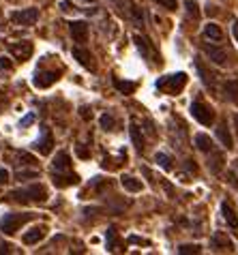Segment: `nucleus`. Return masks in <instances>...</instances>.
<instances>
[{
  "instance_id": "nucleus-1",
  "label": "nucleus",
  "mask_w": 238,
  "mask_h": 255,
  "mask_svg": "<svg viewBox=\"0 0 238 255\" xmlns=\"http://www.w3.org/2000/svg\"><path fill=\"white\" fill-rule=\"evenodd\" d=\"M34 215L32 212H11V215H4L2 221H0V232L6 234V236H13L24 223L32 221Z\"/></svg>"
},
{
  "instance_id": "nucleus-2",
  "label": "nucleus",
  "mask_w": 238,
  "mask_h": 255,
  "mask_svg": "<svg viewBox=\"0 0 238 255\" xmlns=\"http://www.w3.org/2000/svg\"><path fill=\"white\" fill-rule=\"evenodd\" d=\"M9 197L11 200H15V202H45L47 200V191H45L43 185H30L28 189L11 191Z\"/></svg>"
},
{
  "instance_id": "nucleus-3",
  "label": "nucleus",
  "mask_w": 238,
  "mask_h": 255,
  "mask_svg": "<svg viewBox=\"0 0 238 255\" xmlns=\"http://www.w3.org/2000/svg\"><path fill=\"white\" fill-rule=\"evenodd\" d=\"M187 86V73H174V75H165L157 82V88L165 95H178L180 90Z\"/></svg>"
},
{
  "instance_id": "nucleus-4",
  "label": "nucleus",
  "mask_w": 238,
  "mask_h": 255,
  "mask_svg": "<svg viewBox=\"0 0 238 255\" xmlns=\"http://www.w3.org/2000/svg\"><path fill=\"white\" fill-rule=\"evenodd\" d=\"M191 116L198 120L200 125H204V127H211L215 123V110L211 108V105H206V103H202V101H195L191 103Z\"/></svg>"
},
{
  "instance_id": "nucleus-5",
  "label": "nucleus",
  "mask_w": 238,
  "mask_h": 255,
  "mask_svg": "<svg viewBox=\"0 0 238 255\" xmlns=\"http://www.w3.org/2000/svg\"><path fill=\"white\" fill-rule=\"evenodd\" d=\"M133 41H135L139 54H142L144 58H148V60L155 62V65H159V62H161V56H159V52L155 49V45L150 43V39L142 37V34H135V37H133Z\"/></svg>"
},
{
  "instance_id": "nucleus-6",
  "label": "nucleus",
  "mask_w": 238,
  "mask_h": 255,
  "mask_svg": "<svg viewBox=\"0 0 238 255\" xmlns=\"http://www.w3.org/2000/svg\"><path fill=\"white\" fill-rule=\"evenodd\" d=\"M37 19H39V9H34V6L11 13V22H15L19 26H34L37 24Z\"/></svg>"
},
{
  "instance_id": "nucleus-7",
  "label": "nucleus",
  "mask_w": 238,
  "mask_h": 255,
  "mask_svg": "<svg viewBox=\"0 0 238 255\" xmlns=\"http://www.w3.org/2000/svg\"><path fill=\"white\" fill-rule=\"evenodd\" d=\"M202 49H204V54L211 58V62H215V65H219V67L228 65V52H226V49H221L217 45H204Z\"/></svg>"
},
{
  "instance_id": "nucleus-8",
  "label": "nucleus",
  "mask_w": 238,
  "mask_h": 255,
  "mask_svg": "<svg viewBox=\"0 0 238 255\" xmlns=\"http://www.w3.org/2000/svg\"><path fill=\"white\" fill-rule=\"evenodd\" d=\"M34 150H37L39 154H50L52 152V146H54V137H52V131L50 129H43V133H41V137L34 141Z\"/></svg>"
},
{
  "instance_id": "nucleus-9",
  "label": "nucleus",
  "mask_w": 238,
  "mask_h": 255,
  "mask_svg": "<svg viewBox=\"0 0 238 255\" xmlns=\"http://www.w3.org/2000/svg\"><path fill=\"white\" fill-rule=\"evenodd\" d=\"M69 32L75 43H86L88 41V24L86 22H71L69 24Z\"/></svg>"
},
{
  "instance_id": "nucleus-10",
  "label": "nucleus",
  "mask_w": 238,
  "mask_h": 255,
  "mask_svg": "<svg viewBox=\"0 0 238 255\" xmlns=\"http://www.w3.org/2000/svg\"><path fill=\"white\" fill-rule=\"evenodd\" d=\"M9 52L15 56L17 60H28L32 56V43L28 41H19V43H11L9 45Z\"/></svg>"
},
{
  "instance_id": "nucleus-11",
  "label": "nucleus",
  "mask_w": 238,
  "mask_h": 255,
  "mask_svg": "<svg viewBox=\"0 0 238 255\" xmlns=\"http://www.w3.org/2000/svg\"><path fill=\"white\" fill-rule=\"evenodd\" d=\"M56 82H58V73H56V71H41V73H37L32 80V84L37 88H50Z\"/></svg>"
},
{
  "instance_id": "nucleus-12",
  "label": "nucleus",
  "mask_w": 238,
  "mask_h": 255,
  "mask_svg": "<svg viewBox=\"0 0 238 255\" xmlns=\"http://www.w3.org/2000/svg\"><path fill=\"white\" fill-rule=\"evenodd\" d=\"M71 54H73V58L78 60L84 69L95 71V60H93V54H90L88 49H84V47H73V49H71Z\"/></svg>"
},
{
  "instance_id": "nucleus-13",
  "label": "nucleus",
  "mask_w": 238,
  "mask_h": 255,
  "mask_svg": "<svg viewBox=\"0 0 238 255\" xmlns=\"http://www.w3.org/2000/svg\"><path fill=\"white\" fill-rule=\"evenodd\" d=\"M211 243H213L215 249H221V251H232V249H234L232 240H230L223 232H215V236H213Z\"/></svg>"
},
{
  "instance_id": "nucleus-14",
  "label": "nucleus",
  "mask_w": 238,
  "mask_h": 255,
  "mask_svg": "<svg viewBox=\"0 0 238 255\" xmlns=\"http://www.w3.org/2000/svg\"><path fill=\"white\" fill-rule=\"evenodd\" d=\"M54 169L56 172H69V167H71V157H69V152H58L54 157Z\"/></svg>"
},
{
  "instance_id": "nucleus-15",
  "label": "nucleus",
  "mask_w": 238,
  "mask_h": 255,
  "mask_svg": "<svg viewBox=\"0 0 238 255\" xmlns=\"http://www.w3.org/2000/svg\"><path fill=\"white\" fill-rule=\"evenodd\" d=\"M223 97L238 105V80H230L223 84Z\"/></svg>"
},
{
  "instance_id": "nucleus-16",
  "label": "nucleus",
  "mask_w": 238,
  "mask_h": 255,
  "mask_svg": "<svg viewBox=\"0 0 238 255\" xmlns=\"http://www.w3.org/2000/svg\"><path fill=\"white\" fill-rule=\"evenodd\" d=\"M204 39H206V41H221V39H223V30H221V28L217 26L215 22L206 24V26H204Z\"/></svg>"
},
{
  "instance_id": "nucleus-17",
  "label": "nucleus",
  "mask_w": 238,
  "mask_h": 255,
  "mask_svg": "<svg viewBox=\"0 0 238 255\" xmlns=\"http://www.w3.org/2000/svg\"><path fill=\"white\" fill-rule=\"evenodd\" d=\"M78 180H80V178H78L75 174H65V176L58 174V172L54 174V185L60 187V189H62V187H71V185H75Z\"/></svg>"
},
{
  "instance_id": "nucleus-18",
  "label": "nucleus",
  "mask_w": 238,
  "mask_h": 255,
  "mask_svg": "<svg viewBox=\"0 0 238 255\" xmlns=\"http://www.w3.org/2000/svg\"><path fill=\"white\" fill-rule=\"evenodd\" d=\"M221 212H223V219L228 221L230 228L238 230V217H236V212L232 210V206H230L228 202H223V204H221Z\"/></svg>"
},
{
  "instance_id": "nucleus-19",
  "label": "nucleus",
  "mask_w": 238,
  "mask_h": 255,
  "mask_svg": "<svg viewBox=\"0 0 238 255\" xmlns=\"http://www.w3.org/2000/svg\"><path fill=\"white\" fill-rule=\"evenodd\" d=\"M195 146H198V150H202V152H211V150H215L213 139L208 137L206 133H198V135H195Z\"/></svg>"
},
{
  "instance_id": "nucleus-20",
  "label": "nucleus",
  "mask_w": 238,
  "mask_h": 255,
  "mask_svg": "<svg viewBox=\"0 0 238 255\" xmlns=\"http://www.w3.org/2000/svg\"><path fill=\"white\" fill-rule=\"evenodd\" d=\"M45 238V228H32L30 232L24 234V243L26 245H37L39 240Z\"/></svg>"
},
{
  "instance_id": "nucleus-21",
  "label": "nucleus",
  "mask_w": 238,
  "mask_h": 255,
  "mask_svg": "<svg viewBox=\"0 0 238 255\" xmlns=\"http://www.w3.org/2000/svg\"><path fill=\"white\" fill-rule=\"evenodd\" d=\"M217 137L221 139V144L226 146L228 150L234 146V139H232V135H230V131H228V125H226V123H221L219 127H217Z\"/></svg>"
},
{
  "instance_id": "nucleus-22",
  "label": "nucleus",
  "mask_w": 238,
  "mask_h": 255,
  "mask_svg": "<svg viewBox=\"0 0 238 255\" xmlns=\"http://www.w3.org/2000/svg\"><path fill=\"white\" fill-rule=\"evenodd\" d=\"M129 131H131L133 146H135L137 150L142 152V150H144V135H142V131H139V127H137V125H131V127H129Z\"/></svg>"
},
{
  "instance_id": "nucleus-23",
  "label": "nucleus",
  "mask_w": 238,
  "mask_h": 255,
  "mask_svg": "<svg viewBox=\"0 0 238 255\" xmlns=\"http://www.w3.org/2000/svg\"><path fill=\"white\" fill-rule=\"evenodd\" d=\"M120 182H122V187H124V189L131 191V193H137V191H142V182L135 180L133 176H122Z\"/></svg>"
},
{
  "instance_id": "nucleus-24",
  "label": "nucleus",
  "mask_w": 238,
  "mask_h": 255,
  "mask_svg": "<svg viewBox=\"0 0 238 255\" xmlns=\"http://www.w3.org/2000/svg\"><path fill=\"white\" fill-rule=\"evenodd\" d=\"M198 71H200V75H202V82H204V84H206V86L211 88V90H215V77H217V75L208 73L206 67L202 65V62H198Z\"/></svg>"
},
{
  "instance_id": "nucleus-25",
  "label": "nucleus",
  "mask_w": 238,
  "mask_h": 255,
  "mask_svg": "<svg viewBox=\"0 0 238 255\" xmlns=\"http://www.w3.org/2000/svg\"><path fill=\"white\" fill-rule=\"evenodd\" d=\"M114 86L120 90L122 95H133L135 93V88H137V84L135 82H122V80H114Z\"/></svg>"
},
{
  "instance_id": "nucleus-26",
  "label": "nucleus",
  "mask_w": 238,
  "mask_h": 255,
  "mask_svg": "<svg viewBox=\"0 0 238 255\" xmlns=\"http://www.w3.org/2000/svg\"><path fill=\"white\" fill-rule=\"evenodd\" d=\"M155 161L159 163L161 167L165 169V172H170V169L174 167V165H172V163H174V161H172V157H167L165 152H157V154H155Z\"/></svg>"
},
{
  "instance_id": "nucleus-27",
  "label": "nucleus",
  "mask_w": 238,
  "mask_h": 255,
  "mask_svg": "<svg viewBox=\"0 0 238 255\" xmlns=\"http://www.w3.org/2000/svg\"><path fill=\"white\" fill-rule=\"evenodd\" d=\"M211 154H213V159L208 161V167H211L213 172L217 174L221 169V165H223V154L221 152H215V150H211Z\"/></svg>"
},
{
  "instance_id": "nucleus-28",
  "label": "nucleus",
  "mask_w": 238,
  "mask_h": 255,
  "mask_svg": "<svg viewBox=\"0 0 238 255\" xmlns=\"http://www.w3.org/2000/svg\"><path fill=\"white\" fill-rule=\"evenodd\" d=\"M129 13H131V17L135 19L137 24H142V26H144V11L139 9L135 2H129Z\"/></svg>"
},
{
  "instance_id": "nucleus-29",
  "label": "nucleus",
  "mask_w": 238,
  "mask_h": 255,
  "mask_svg": "<svg viewBox=\"0 0 238 255\" xmlns=\"http://www.w3.org/2000/svg\"><path fill=\"white\" fill-rule=\"evenodd\" d=\"M108 249L110 251H118V236H116V230L114 228H110L108 230Z\"/></svg>"
},
{
  "instance_id": "nucleus-30",
  "label": "nucleus",
  "mask_w": 238,
  "mask_h": 255,
  "mask_svg": "<svg viewBox=\"0 0 238 255\" xmlns=\"http://www.w3.org/2000/svg\"><path fill=\"white\" fill-rule=\"evenodd\" d=\"M101 129H106V131H114L116 129V120L112 114H103L101 116Z\"/></svg>"
},
{
  "instance_id": "nucleus-31",
  "label": "nucleus",
  "mask_w": 238,
  "mask_h": 255,
  "mask_svg": "<svg viewBox=\"0 0 238 255\" xmlns=\"http://www.w3.org/2000/svg\"><path fill=\"white\" fill-rule=\"evenodd\" d=\"M202 247L200 245H180L178 247V253L180 255H189V253H200Z\"/></svg>"
},
{
  "instance_id": "nucleus-32",
  "label": "nucleus",
  "mask_w": 238,
  "mask_h": 255,
  "mask_svg": "<svg viewBox=\"0 0 238 255\" xmlns=\"http://www.w3.org/2000/svg\"><path fill=\"white\" fill-rule=\"evenodd\" d=\"M185 6H187V13H189V15H193V19H198V17H200L198 2H195V0H185Z\"/></svg>"
},
{
  "instance_id": "nucleus-33",
  "label": "nucleus",
  "mask_w": 238,
  "mask_h": 255,
  "mask_svg": "<svg viewBox=\"0 0 238 255\" xmlns=\"http://www.w3.org/2000/svg\"><path fill=\"white\" fill-rule=\"evenodd\" d=\"M159 6H163V9H170V11H176V0H155Z\"/></svg>"
},
{
  "instance_id": "nucleus-34",
  "label": "nucleus",
  "mask_w": 238,
  "mask_h": 255,
  "mask_svg": "<svg viewBox=\"0 0 238 255\" xmlns=\"http://www.w3.org/2000/svg\"><path fill=\"white\" fill-rule=\"evenodd\" d=\"M15 178H17V180H26V178H39V172H17Z\"/></svg>"
},
{
  "instance_id": "nucleus-35",
  "label": "nucleus",
  "mask_w": 238,
  "mask_h": 255,
  "mask_svg": "<svg viewBox=\"0 0 238 255\" xmlns=\"http://www.w3.org/2000/svg\"><path fill=\"white\" fill-rule=\"evenodd\" d=\"M0 69L11 71V69H13V62H11V58H6V56H0Z\"/></svg>"
},
{
  "instance_id": "nucleus-36",
  "label": "nucleus",
  "mask_w": 238,
  "mask_h": 255,
  "mask_svg": "<svg viewBox=\"0 0 238 255\" xmlns=\"http://www.w3.org/2000/svg\"><path fill=\"white\" fill-rule=\"evenodd\" d=\"M34 123V114H26L22 118V123H19V127H28V125H32Z\"/></svg>"
},
{
  "instance_id": "nucleus-37",
  "label": "nucleus",
  "mask_w": 238,
  "mask_h": 255,
  "mask_svg": "<svg viewBox=\"0 0 238 255\" xmlns=\"http://www.w3.org/2000/svg\"><path fill=\"white\" fill-rule=\"evenodd\" d=\"M9 182V172L4 167H0V185H6Z\"/></svg>"
},
{
  "instance_id": "nucleus-38",
  "label": "nucleus",
  "mask_w": 238,
  "mask_h": 255,
  "mask_svg": "<svg viewBox=\"0 0 238 255\" xmlns=\"http://www.w3.org/2000/svg\"><path fill=\"white\" fill-rule=\"evenodd\" d=\"M75 150H78V154H80V157H82V159H88V157H90V154H88V150H86V148H84L82 144H80L78 148H75Z\"/></svg>"
},
{
  "instance_id": "nucleus-39",
  "label": "nucleus",
  "mask_w": 238,
  "mask_h": 255,
  "mask_svg": "<svg viewBox=\"0 0 238 255\" xmlns=\"http://www.w3.org/2000/svg\"><path fill=\"white\" fill-rule=\"evenodd\" d=\"M129 243H137V245H150L148 240H144V238H137V236H131V238H129Z\"/></svg>"
},
{
  "instance_id": "nucleus-40",
  "label": "nucleus",
  "mask_w": 238,
  "mask_h": 255,
  "mask_svg": "<svg viewBox=\"0 0 238 255\" xmlns=\"http://www.w3.org/2000/svg\"><path fill=\"white\" fill-rule=\"evenodd\" d=\"M60 9H62V11H71V9H75V6H73L71 2H67V0H65V2L60 4Z\"/></svg>"
},
{
  "instance_id": "nucleus-41",
  "label": "nucleus",
  "mask_w": 238,
  "mask_h": 255,
  "mask_svg": "<svg viewBox=\"0 0 238 255\" xmlns=\"http://www.w3.org/2000/svg\"><path fill=\"white\" fill-rule=\"evenodd\" d=\"M9 251H11V247H9V245L0 243V255H2V253H9Z\"/></svg>"
},
{
  "instance_id": "nucleus-42",
  "label": "nucleus",
  "mask_w": 238,
  "mask_h": 255,
  "mask_svg": "<svg viewBox=\"0 0 238 255\" xmlns=\"http://www.w3.org/2000/svg\"><path fill=\"white\" fill-rule=\"evenodd\" d=\"M4 105H6V99H4V97H0V112L4 110Z\"/></svg>"
},
{
  "instance_id": "nucleus-43",
  "label": "nucleus",
  "mask_w": 238,
  "mask_h": 255,
  "mask_svg": "<svg viewBox=\"0 0 238 255\" xmlns=\"http://www.w3.org/2000/svg\"><path fill=\"white\" fill-rule=\"evenodd\" d=\"M234 37H236V41H238V19H236V24H234Z\"/></svg>"
},
{
  "instance_id": "nucleus-44",
  "label": "nucleus",
  "mask_w": 238,
  "mask_h": 255,
  "mask_svg": "<svg viewBox=\"0 0 238 255\" xmlns=\"http://www.w3.org/2000/svg\"><path fill=\"white\" fill-rule=\"evenodd\" d=\"M234 123H236V131H238V114H236V118H234Z\"/></svg>"
},
{
  "instance_id": "nucleus-45",
  "label": "nucleus",
  "mask_w": 238,
  "mask_h": 255,
  "mask_svg": "<svg viewBox=\"0 0 238 255\" xmlns=\"http://www.w3.org/2000/svg\"><path fill=\"white\" fill-rule=\"evenodd\" d=\"M84 2H95V0H84Z\"/></svg>"
}]
</instances>
